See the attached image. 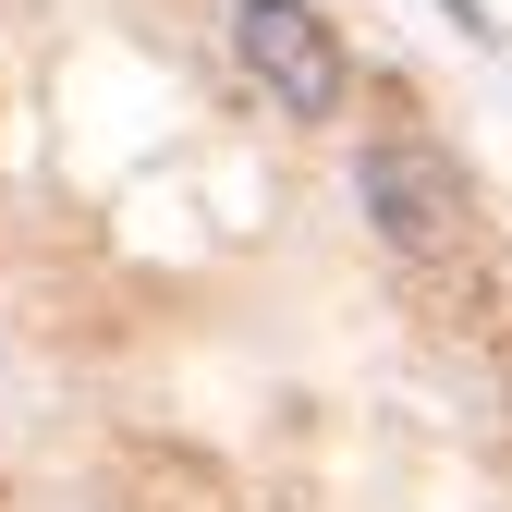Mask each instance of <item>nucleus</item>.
<instances>
[{
	"mask_svg": "<svg viewBox=\"0 0 512 512\" xmlns=\"http://www.w3.org/2000/svg\"><path fill=\"white\" fill-rule=\"evenodd\" d=\"M232 61L293 122H330L342 110V37L317 25V0H232Z\"/></svg>",
	"mask_w": 512,
	"mask_h": 512,
	"instance_id": "f257e3e1",
	"label": "nucleus"
},
{
	"mask_svg": "<svg viewBox=\"0 0 512 512\" xmlns=\"http://www.w3.org/2000/svg\"><path fill=\"white\" fill-rule=\"evenodd\" d=\"M354 183H366V220H378V244H391V256H452V232H464V183H452V159H439V147L378 135V147L354 159Z\"/></svg>",
	"mask_w": 512,
	"mask_h": 512,
	"instance_id": "f03ea898",
	"label": "nucleus"
}]
</instances>
